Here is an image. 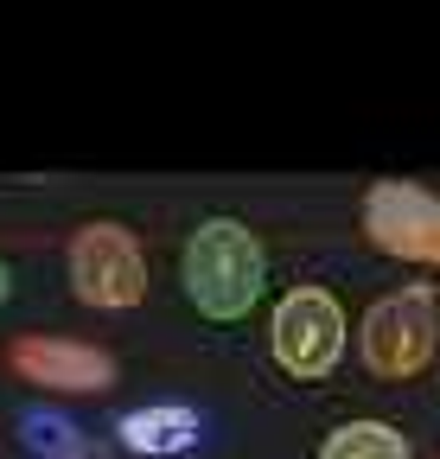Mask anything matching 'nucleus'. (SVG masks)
Returning a JSON list of instances; mask_svg holds the SVG:
<instances>
[{"mask_svg": "<svg viewBox=\"0 0 440 459\" xmlns=\"http://www.w3.org/2000/svg\"><path fill=\"white\" fill-rule=\"evenodd\" d=\"M71 294L102 313H128L147 300V249L122 223H83L71 237Z\"/></svg>", "mask_w": 440, "mask_h": 459, "instance_id": "f03ea898", "label": "nucleus"}, {"mask_svg": "<svg viewBox=\"0 0 440 459\" xmlns=\"http://www.w3.org/2000/svg\"><path fill=\"white\" fill-rule=\"evenodd\" d=\"M345 332H351L345 307L325 294V287H294V294H281V307H274V319H268L274 364H281L288 377H300V383H319V377L339 370Z\"/></svg>", "mask_w": 440, "mask_h": 459, "instance_id": "7ed1b4c3", "label": "nucleus"}, {"mask_svg": "<svg viewBox=\"0 0 440 459\" xmlns=\"http://www.w3.org/2000/svg\"><path fill=\"white\" fill-rule=\"evenodd\" d=\"M26 440H32V453H83V440L65 415H26Z\"/></svg>", "mask_w": 440, "mask_h": 459, "instance_id": "1a4fd4ad", "label": "nucleus"}, {"mask_svg": "<svg viewBox=\"0 0 440 459\" xmlns=\"http://www.w3.org/2000/svg\"><path fill=\"white\" fill-rule=\"evenodd\" d=\"M116 434H122V446H128V453L167 459V453H185V446H198L204 421L185 409V402H153V409H128V415L116 421Z\"/></svg>", "mask_w": 440, "mask_h": 459, "instance_id": "0eeeda50", "label": "nucleus"}, {"mask_svg": "<svg viewBox=\"0 0 440 459\" xmlns=\"http://www.w3.org/2000/svg\"><path fill=\"white\" fill-rule=\"evenodd\" d=\"M319 459H415V453H409L402 428H390V421H345L319 440Z\"/></svg>", "mask_w": 440, "mask_h": 459, "instance_id": "6e6552de", "label": "nucleus"}, {"mask_svg": "<svg viewBox=\"0 0 440 459\" xmlns=\"http://www.w3.org/2000/svg\"><path fill=\"white\" fill-rule=\"evenodd\" d=\"M364 237L396 262L440 268V198L409 179H376L364 192Z\"/></svg>", "mask_w": 440, "mask_h": 459, "instance_id": "39448f33", "label": "nucleus"}, {"mask_svg": "<svg viewBox=\"0 0 440 459\" xmlns=\"http://www.w3.org/2000/svg\"><path fill=\"white\" fill-rule=\"evenodd\" d=\"M7 364L13 377L39 383V389H58V395H102L116 389V358L96 351L83 338H45V332H26L7 344Z\"/></svg>", "mask_w": 440, "mask_h": 459, "instance_id": "423d86ee", "label": "nucleus"}, {"mask_svg": "<svg viewBox=\"0 0 440 459\" xmlns=\"http://www.w3.org/2000/svg\"><path fill=\"white\" fill-rule=\"evenodd\" d=\"M7 294H13V281H7V268H0V300H7Z\"/></svg>", "mask_w": 440, "mask_h": 459, "instance_id": "9d476101", "label": "nucleus"}, {"mask_svg": "<svg viewBox=\"0 0 440 459\" xmlns=\"http://www.w3.org/2000/svg\"><path fill=\"white\" fill-rule=\"evenodd\" d=\"M179 281H185V300L204 319H249V307L262 300V281H268V255L255 243V230L237 217H204L185 255H179Z\"/></svg>", "mask_w": 440, "mask_h": 459, "instance_id": "f257e3e1", "label": "nucleus"}, {"mask_svg": "<svg viewBox=\"0 0 440 459\" xmlns=\"http://www.w3.org/2000/svg\"><path fill=\"white\" fill-rule=\"evenodd\" d=\"M364 364L376 377H415L434 344H440V300L434 287H402V294H383L370 313H364Z\"/></svg>", "mask_w": 440, "mask_h": 459, "instance_id": "20e7f679", "label": "nucleus"}]
</instances>
